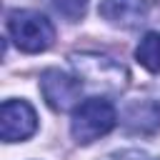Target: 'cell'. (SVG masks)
<instances>
[{
    "mask_svg": "<svg viewBox=\"0 0 160 160\" xmlns=\"http://www.w3.org/2000/svg\"><path fill=\"white\" fill-rule=\"evenodd\" d=\"M70 65L75 70V78L82 80V88H90L95 92H105V95H118L128 88V70L100 52H72Z\"/></svg>",
    "mask_w": 160,
    "mask_h": 160,
    "instance_id": "1",
    "label": "cell"
},
{
    "mask_svg": "<svg viewBox=\"0 0 160 160\" xmlns=\"http://www.w3.org/2000/svg\"><path fill=\"white\" fill-rule=\"evenodd\" d=\"M118 122V112L105 98H88L72 110L70 132L78 145H90L98 138L108 135Z\"/></svg>",
    "mask_w": 160,
    "mask_h": 160,
    "instance_id": "2",
    "label": "cell"
},
{
    "mask_svg": "<svg viewBox=\"0 0 160 160\" xmlns=\"http://www.w3.org/2000/svg\"><path fill=\"white\" fill-rule=\"evenodd\" d=\"M8 35L22 52H42L55 42L52 22L38 10L8 12Z\"/></svg>",
    "mask_w": 160,
    "mask_h": 160,
    "instance_id": "3",
    "label": "cell"
},
{
    "mask_svg": "<svg viewBox=\"0 0 160 160\" xmlns=\"http://www.w3.org/2000/svg\"><path fill=\"white\" fill-rule=\"evenodd\" d=\"M40 92L55 112H65V110L80 105L82 82L75 75H68L58 68H50L40 75Z\"/></svg>",
    "mask_w": 160,
    "mask_h": 160,
    "instance_id": "4",
    "label": "cell"
},
{
    "mask_svg": "<svg viewBox=\"0 0 160 160\" xmlns=\"http://www.w3.org/2000/svg\"><path fill=\"white\" fill-rule=\"evenodd\" d=\"M38 130L35 108L28 100H5L0 108V138L5 142H22Z\"/></svg>",
    "mask_w": 160,
    "mask_h": 160,
    "instance_id": "5",
    "label": "cell"
},
{
    "mask_svg": "<svg viewBox=\"0 0 160 160\" xmlns=\"http://www.w3.org/2000/svg\"><path fill=\"white\" fill-rule=\"evenodd\" d=\"M100 18L115 28L135 30L148 20V2L145 0H102L98 8Z\"/></svg>",
    "mask_w": 160,
    "mask_h": 160,
    "instance_id": "6",
    "label": "cell"
},
{
    "mask_svg": "<svg viewBox=\"0 0 160 160\" xmlns=\"http://www.w3.org/2000/svg\"><path fill=\"white\" fill-rule=\"evenodd\" d=\"M122 125L138 135H150L160 130V102L150 98L128 102V108L122 110Z\"/></svg>",
    "mask_w": 160,
    "mask_h": 160,
    "instance_id": "7",
    "label": "cell"
},
{
    "mask_svg": "<svg viewBox=\"0 0 160 160\" xmlns=\"http://www.w3.org/2000/svg\"><path fill=\"white\" fill-rule=\"evenodd\" d=\"M135 60L150 70V72H160V32H145L142 40L135 48Z\"/></svg>",
    "mask_w": 160,
    "mask_h": 160,
    "instance_id": "8",
    "label": "cell"
},
{
    "mask_svg": "<svg viewBox=\"0 0 160 160\" xmlns=\"http://www.w3.org/2000/svg\"><path fill=\"white\" fill-rule=\"evenodd\" d=\"M52 5L62 18L72 20V22L80 20L85 15V10H88V0H52Z\"/></svg>",
    "mask_w": 160,
    "mask_h": 160,
    "instance_id": "9",
    "label": "cell"
},
{
    "mask_svg": "<svg viewBox=\"0 0 160 160\" xmlns=\"http://www.w3.org/2000/svg\"><path fill=\"white\" fill-rule=\"evenodd\" d=\"M108 160H160V158H152V155H148L142 150H122L118 155H110Z\"/></svg>",
    "mask_w": 160,
    "mask_h": 160,
    "instance_id": "10",
    "label": "cell"
}]
</instances>
